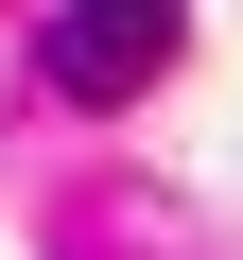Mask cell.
<instances>
[{"instance_id": "1", "label": "cell", "mask_w": 243, "mask_h": 260, "mask_svg": "<svg viewBox=\"0 0 243 260\" xmlns=\"http://www.w3.org/2000/svg\"><path fill=\"white\" fill-rule=\"evenodd\" d=\"M174 35H191L174 0H70V18H52V87L70 104H139L174 70Z\"/></svg>"}]
</instances>
